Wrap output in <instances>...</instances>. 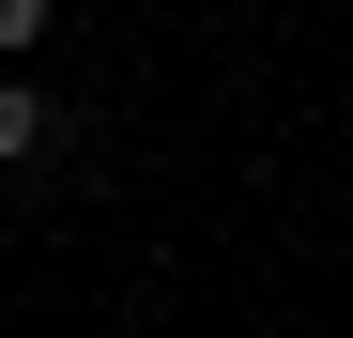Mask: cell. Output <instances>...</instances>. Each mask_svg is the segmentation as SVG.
I'll return each mask as SVG.
<instances>
[{
  "instance_id": "1",
  "label": "cell",
  "mask_w": 353,
  "mask_h": 338,
  "mask_svg": "<svg viewBox=\"0 0 353 338\" xmlns=\"http://www.w3.org/2000/svg\"><path fill=\"white\" fill-rule=\"evenodd\" d=\"M31 154H46V92H31V77H0V169H31Z\"/></svg>"
},
{
  "instance_id": "2",
  "label": "cell",
  "mask_w": 353,
  "mask_h": 338,
  "mask_svg": "<svg viewBox=\"0 0 353 338\" xmlns=\"http://www.w3.org/2000/svg\"><path fill=\"white\" fill-rule=\"evenodd\" d=\"M46 46V0H0V62H31Z\"/></svg>"
}]
</instances>
